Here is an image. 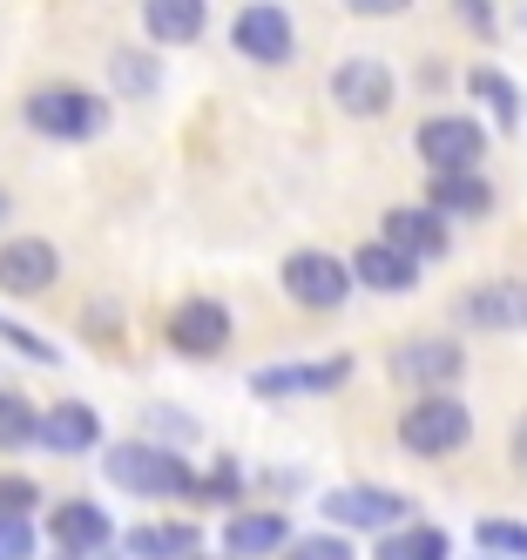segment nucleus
<instances>
[{"instance_id": "16", "label": "nucleus", "mask_w": 527, "mask_h": 560, "mask_svg": "<svg viewBox=\"0 0 527 560\" xmlns=\"http://www.w3.org/2000/svg\"><path fill=\"white\" fill-rule=\"evenodd\" d=\"M284 513H230L224 520V553L230 560H264V553H284Z\"/></svg>"}, {"instance_id": "1", "label": "nucleus", "mask_w": 527, "mask_h": 560, "mask_svg": "<svg viewBox=\"0 0 527 560\" xmlns=\"http://www.w3.org/2000/svg\"><path fill=\"white\" fill-rule=\"evenodd\" d=\"M467 439H473V412L454 392H420L413 406L399 412V446L420 453V459H446V453H460Z\"/></svg>"}, {"instance_id": "22", "label": "nucleus", "mask_w": 527, "mask_h": 560, "mask_svg": "<svg viewBox=\"0 0 527 560\" xmlns=\"http://www.w3.org/2000/svg\"><path fill=\"white\" fill-rule=\"evenodd\" d=\"M136 560H190L196 553V527H142V534H129L122 540Z\"/></svg>"}, {"instance_id": "8", "label": "nucleus", "mask_w": 527, "mask_h": 560, "mask_svg": "<svg viewBox=\"0 0 527 560\" xmlns=\"http://www.w3.org/2000/svg\"><path fill=\"white\" fill-rule=\"evenodd\" d=\"M460 325H467V331H527V284H520V277L473 284V291L460 298Z\"/></svg>"}, {"instance_id": "32", "label": "nucleus", "mask_w": 527, "mask_h": 560, "mask_svg": "<svg viewBox=\"0 0 527 560\" xmlns=\"http://www.w3.org/2000/svg\"><path fill=\"white\" fill-rule=\"evenodd\" d=\"M352 14H365V21H392V14H405L413 0H345Z\"/></svg>"}, {"instance_id": "5", "label": "nucleus", "mask_w": 527, "mask_h": 560, "mask_svg": "<svg viewBox=\"0 0 527 560\" xmlns=\"http://www.w3.org/2000/svg\"><path fill=\"white\" fill-rule=\"evenodd\" d=\"M230 42H237V55H251V61L277 68V61L298 55V21L284 14V8H271V0H251V8L230 21Z\"/></svg>"}, {"instance_id": "7", "label": "nucleus", "mask_w": 527, "mask_h": 560, "mask_svg": "<svg viewBox=\"0 0 527 560\" xmlns=\"http://www.w3.org/2000/svg\"><path fill=\"white\" fill-rule=\"evenodd\" d=\"M392 95H399V82H392L386 61H365V55H358V61H339V68H332V102H339L345 115H358V122L386 115Z\"/></svg>"}, {"instance_id": "30", "label": "nucleus", "mask_w": 527, "mask_h": 560, "mask_svg": "<svg viewBox=\"0 0 527 560\" xmlns=\"http://www.w3.org/2000/svg\"><path fill=\"white\" fill-rule=\"evenodd\" d=\"M454 8H460V21L480 34V42H494V0H454Z\"/></svg>"}, {"instance_id": "19", "label": "nucleus", "mask_w": 527, "mask_h": 560, "mask_svg": "<svg viewBox=\"0 0 527 560\" xmlns=\"http://www.w3.org/2000/svg\"><path fill=\"white\" fill-rule=\"evenodd\" d=\"M41 439H48L55 453H89L95 439H102V419L81 406V398H61L55 412H41Z\"/></svg>"}, {"instance_id": "26", "label": "nucleus", "mask_w": 527, "mask_h": 560, "mask_svg": "<svg viewBox=\"0 0 527 560\" xmlns=\"http://www.w3.org/2000/svg\"><path fill=\"white\" fill-rule=\"evenodd\" d=\"M480 547L486 553H507V560H527V527H520V520H480Z\"/></svg>"}, {"instance_id": "33", "label": "nucleus", "mask_w": 527, "mask_h": 560, "mask_svg": "<svg viewBox=\"0 0 527 560\" xmlns=\"http://www.w3.org/2000/svg\"><path fill=\"white\" fill-rule=\"evenodd\" d=\"M61 560H115V540H102V547H61Z\"/></svg>"}, {"instance_id": "28", "label": "nucleus", "mask_w": 527, "mask_h": 560, "mask_svg": "<svg viewBox=\"0 0 527 560\" xmlns=\"http://www.w3.org/2000/svg\"><path fill=\"white\" fill-rule=\"evenodd\" d=\"M284 560H352V547H345L339 534H311V540H298V547H284Z\"/></svg>"}, {"instance_id": "27", "label": "nucleus", "mask_w": 527, "mask_h": 560, "mask_svg": "<svg viewBox=\"0 0 527 560\" xmlns=\"http://www.w3.org/2000/svg\"><path fill=\"white\" fill-rule=\"evenodd\" d=\"M34 553V527L21 513H0V560H27Z\"/></svg>"}, {"instance_id": "25", "label": "nucleus", "mask_w": 527, "mask_h": 560, "mask_svg": "<svg viewBox=\"0 0 527 560\" xmlns=\"http://www.w3.org/2000/svg\"><path fill=\"white\" fill-rule=\"evenodd\" d=\"M108 74H115V89H129V95H149V89H162V68H156L149 55H136V48H115Z\"/></svg>"}, {"instance_id": "2", "label": "nucleus", "mask_w": 527, "mask_h": 560, "mask_svg": "<svg viewBox=\"0 0 527 560\" xmlns=\"http://www.w3.org/2000/svg\"><path fill=\"white\" fill-rule=\"evenodd\" d=\"M27 129L48 136V142H95L108 129V108L89 95V89H68V82H48L27 95Z\"/></svg>"}, {"instance_id": "6", "label": "nucleus", "mask_w": 527, "mask_h": 560, "mask_svg": "<svg viewBox=\"0 0 527 560\" xmlns=\"http://www.w3.org/2000/svg\"><path fill=\"white\" fill-rule=\"evenodd\" d=\"M413 142H420L426 170H480V155H486V129L473 115H433V122H420Z\"/></svg>"}, {"instance_id": "24", "label": "nucleus", "mask_w": 527, "mask_h": 560, "mask_svg": "<svg viewBox=\"0 0 527 560\" xmlns=\"http://www.w3.org/2000/svg\"><path fill=\"white\" fill-rule=\"evenodd\" d=\"M467 89H473L486 108H494L501 122H514V115H520V95H514V82H507L501 68H473V74H467Z\"/></svg>"}, {"instance_id": "3", "label": "nucleus", "mask_w": 527, "mask_h": 560, "mask_svg": "<svg viewBox=\"0 0 527 560\" xmlns=\"http://www.w3.org/2000/svg\"><path fill=\"white\" fill-rule=\"evenodd\" d=\"M102 472L115 479L122 493H142V500H170V493H190V487H196L190 466H183L170 446H149V439H122Z\"/></svg>"}, {"instance_id": "36", "label": "nucleus", "mask_w": 527, "mask_h": 560, "mask_svg": "<svg viewBox=\"0 0 527 560\" xmlns=\"http://www.w3.org/2000/svg\"><path fill=\"white\" fill-rule=\"evenodd\" d=\"M0 223H8V189H0Z\"/></svg>"}, {"instance_id": "12", "label": "nucleus", "mask_w": 527, "mask_h": 560, "mask_svg": "<svg viewBox=\"0 0 527 560\" xmlns=\"http://www.w3.org/2000/svg\"><path fill=\"white\" fill-rule=\"evenodd\" d=\"M61 277V257L48 236H14V244H0V291H14V298H34V291H48Z\"/></svg>"}, {"instance_id": "9", "label": "nucleus", "mask_w": 527, "mask_h": 560, "mask_svg": "<svg viewBox=\"0 0 527 560\" xmlns=\"http://www.w3.org/2000/svg\"><path fill=\"white\" fill-rule=\"evenodd\" d=\"M460 372H467V351L454 338H413V345L392 351V378L420 385V392H446Z\"/></svg>"}, {"instance_id": "20", "label": "nucleus", "mask_w": 527, "mask_h": 560, "mask_svg": "<svg viewBox=\"0 0 527 560\" xmlns=\"http://www.w3.org/2000/svg\"><path fill=\"white\" fill-rule=\"evenodd\" d=\"M48 527H55L61 547H102V540H115V534H108V513H102L95 500H61Z\"/></svg>"}, {"instance_id": "31", "label": "nucleus", "mask_w": 527, "mask_h": 560, "mask_svg": "<svg viewBox=\"0 0 527 560\" xmlns=\"http://www.w3.org/2000/svg\"><path fill=\"white\" fill-rule=\"evenodd\" d=\"M0 338H8L14 351H27V358H41V365H48V358H55V351H48V345H41V338H27V331L14 325V317H0Z\"/></svg>"}, {"instance_id": "37", "label": "nucleus", "mask_w": 527, "mask_h": 560, "mask_svg": "<svg viewBox=\"0 0 527 560\" xmlns=\"http://www.w3.org/2000/svg\"><path fill=\"white\" fill-rule=\"evenodd\" d=\"M501 560H507V553H501Z\"/></svg>"}, {"instance_id": "11", "label": "nucleus", "mask_w": 527, "mask_h": 560, "mask_svg": "<svg viewBox=\"0 0 527 560\" xmlns=\"http://www.w3.org/2000/svg\"><path fill=\"white\" fill-rule=\"evenodd\" d=\"M170 345H176L183 358H217V351L230 345V304H217V298L176 304V311H170Z\"/></svg>"}, {"instance_id": "4", "label": "nucleus", "mask_w": 527, "mask_h": 560, "mask_svg": "<svg viewBox=\"0 0 527 560\" xmlns=\"http://www.w3.org/2000/svg\"><path fill=\"white\" fill-rule=\"evenodd\" d=\"M284 291L305 311H339L352 298V264H339L332 250H291L284 257Z\"/></svg>"}, {"instance_id": "35", "label": "nucleus", "mask_w": 527, "mask_h": 560, "mask_svg": "<svg viewBox=\"0 0 527 560\" xmlns=\"http://www.w3.org/2000/svg\"><path fill=\"white\" fill-rule=\"evenodd\" d=\"M507 453H514V466H520V472H527V419H520V425H514V446H507Z\"/></svg>"}, {"instance_id": "17", "label": "nucleus", "mask_w": 527, "mask_h": 560, "mask_svg": "<svg viewBox=\"0 0 527 560\" xmlns=\"http://www.w3.org/2000/svg\"><path fill=\"white\" fill-rule=\"evenodd\" d=\"M426 203L446 210V217H486V210H494V189H486L480 170H433Z\"/></svg>"}, {"instance_id": "29", "label": "nucleus", "mask_w": 527, "mask_h": 560, "mask_svg": "<svg viewBox=\"0 0 527 560\" xmlns=\"http://www.w3.org/2000/svg\"><path fill=\"white\" fill-rule=\"evenodd\" d=\"M34 500H41V493H34V479H14V472L0 479V513H27Z\"/></svg>"}, {"instance_id": "13", "label": "nucleus", "mask_w": 527, "mask_h": 560, "mask_svg": "<svg viewBox=\"0 0 527 560\" xmlns=\"http://www.w3.org/2000/svg\"><path fill=\"white\" fill-rule=\"evenodd\" d=\"M352 277H358L365 291H386V298H392V291H413V284H420V257L399 250L392 236H373V244L352 250Z\"/></svg>"}, {"instance_id": "18", "label": "nucleus", "mask_w": 527, "mask_h": 560, "mask_svg": "<svg viewBox=\"0 0 527 560\" xmlns=\"http://www.w3.org/2000/svg\"><path fill=\"white\" fill-rule=\"evenodd\" d=\"M142 34L156 48H190L203 34V0H142Z\"/></svg>"}, {"instance_id": "14", "label": "nucleus", "mask_w": 527, "mask_h": 560, "mask_svg": "<svg viewBox=\"0 0 527 560\" xmlns=\"http://www.w3.org/2000/svg\"><path fill=\"white\" fill-rule=\"evenodd\" d=\"M379 236H392V244L413 250L420 264L454 250V236H446V210H433V203H420V210H386V230Z\"/></svg>"}, {"instance_id": "21", "label": "nucleus", "mask_w": 527, "mask_h": 560, "mask_svg": "<svg viewBox=\"0 0 527 560\" xmlns=\"http://www.w3.org/2000/svg\"><path fill=\"white\" fill-rule=\"evenodd\" d=\"M446 553H454V547H446V534L439 527H420V520H413V527H392L379 540V560H446Z\"/></svg>"}, {"instance_id": "34", "label": "nucleus", "mask_w": 527, "mask_h": 560, "mask_svg": "<svg viewBox=\"0 0 527 560\" xmlns=\"http://www.w3.org/2000/svg\"><path fill=\"white\" fill-rule=\"evenodd\" d=\"M156 432H176V439H190V419H183V412H156Z\"/></svg>"}, {"instance_id": "15", "label": "nucleus", "mask_w": 527, "mask_h": 560, "mask_svg": "<svg viewBox=\"0 0 527 560\" xmlns=\"http://www.w3.org/2000/svg\"><path fill=\"white\" fill-rule=\"evenodd\" d=\"M352 378V358H318V365H277V372H257V398H291V392H339Z\"/></svg>"}, {"instance_id": "10", "label": "nucleus", "mask_w": 527, "mask_h": 560, "mask_svg": "<svg viewBox=\"0 0 527 560\" xmlns=\"http://www.w3.org/2000/svg\"><path fill=\"white\" fill-rule=\"evenodd\" d=\"M324 520L379 534V527H399V520H413V500H405V493H386V487H339V493H324Z\"/></svg>"}, {"instance_id": "23", "label": "nucleus", "mask_w": 527, "mask_h": 560, "mask_svg": "<svg viewBox=\"0 0 527 560\" xmlns=\"http://www.w3.org/2000/svg\"><path fill=\"white\" fill-rule=\"evenodd\" d=\"M27 439H41V412L27 406L21 392H0V453L27 446Z\"/></svg>"}]
</instances>
